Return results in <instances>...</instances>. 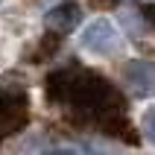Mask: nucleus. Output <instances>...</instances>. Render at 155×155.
I'll return each instance as SVG.
<instances>
[{
	"label": "nucleus",
	"instance_id": "obj_3",
	"mask_svg": "<svg viewBox=\"0 0 155 155\" xmlns=\"http://www.w3.org/2000/svg\"><path fill=\"white\" fill-rule=\"evenodd\" d=\"M29 120V105L24 94H0V138L21 132Z\"/></svg>",
	"mask_w": 155,
	"mask_h": 155
},
{
	"label": "nucleus",
	"instance_id": "obj_1",
	"mask_svg": "<svg viewBox=\"0 0 155 155\" xmlns=\"http://www.w3.org/2000/svg\"><path fill=\"white\" fill-rule=\"evenodd\" d=\"M47 94L59 105L70 108L79 120H91L94 126L123 138L129 132V120L123 117V97L108 85V79L97 76L85 68H64L47 79Z\"/></svg>",
	"mask_w": 155,
	"mask_h": 155
},
{
	"label": "nucleus",
	"instance_id": "obj_7",
	"mask_svg": "<svg viewBox=\"0 0 155 155\" xmlns=\"http://www.w3.org/2000/svg\"><path fill=\"white\" fill-rule=\"evenodd\" d=\"M0 3H3V0H0Z\"/></svg>",
	"mask_w": 155,
	"mask_h": 155
},
{
	"label": "nucleus",
	"instance_id": "obj_2",
	"mask_svg": "<svg viewBox=\"0 0 155 155\" xmlns=\"http://www.w3.org/2000/svg\"><path fill=\"white\" fill-rule=\"evenodd\" d=\"M79 44H82V50H88L91 56L108 59V56H114V53L120 50L123 38H120V32L114 29V24L108 18H97V21H91V24L82 29Z\"/></svg>",
	"mask_w": 155,
	"mask_h": 155
},
{
	"label": "nucleus",
	"instance_id": "obj_5",
	"mask_svg": "<svg viewBox=\"0 0 155 155\" xmlns=\"http://www.w3.org/2000/svg\"><path fill=\"white\" fill-rule=\"evenodd\" d=\"M44 21H47V29H50V32L64 35V32H73V29H76V24L82 21V9H79V3L68 0V3L53 6Z\"/></svg>",
	"mask_w": 155,
	"mask_h": 155
},
{
	"label": "nucleus",
	"instance_id": "obj_4",
	"mask_svg": "<svg viewBox=\"0 0 155 155\" xmlns=\"http://www.w3.org/2000/svg\"><path fill=\"white\" fill-rule=\"evenodd\" d=\"M123 79H126V85L132 88V94L135 97H149L155 91V64L152 61H129L126 68H123Z\"/></svg>",
	"mask_w": 155,
	"mask_h": 155
},
{
	"label": "nucleus",
	"instance_id": "obj_6",
	"mask_svg": "<svg viewBox=\"0 0 155 155\" xmlns=\"http://www.w3.org/2000/svg\"><path fill=\"white\" fill-rule=\"evenodd\" d=\"M143 135H147V140L155 147V105L147 111V117H143Z\"/></svg>",
	"mask_w": 155,
	"mask_h": 155
}]
</instances>
